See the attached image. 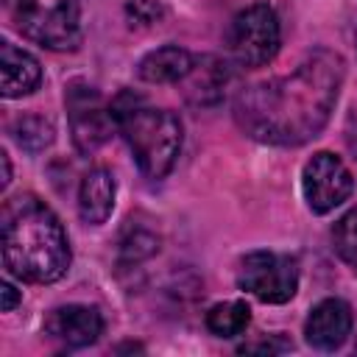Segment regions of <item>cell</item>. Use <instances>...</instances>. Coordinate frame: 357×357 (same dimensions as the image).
Segmentation results:
<instances>
[{
  "label": "cell",
  "instance_id": "1",
  "mask_svg": "<svg viewBox=\"0 0 357 357\" xmlns=\"http://www.w3.org/2000/svg\"><path fill=\"white\" fill-rule=\"evenodd\" d=\"M343 78V56L315 47L293 73L243 89L234 100V120L257 142L304 145L329 123Z\"/></svg>",
  "mask_w": 357,
  "mask_h": 357
},
{
  "label": "cell",
  "instance_id": "2",
  "mask_svg": "<svg viewBox=\"0 0 357 357\" xmlns=\"http://www.w3.org/2000/svg\"><path fill=\"white\" fill-rule=\"evenodd\" d=\"M3 265L33 284L59 282L70 268L67 231L36 195H17L3 206Z\"/></svg>",
  "mask_w": 357,
  "mask_h": 357
},
{
  "label": "cell",
  "instance_id": "3",
  "mask_svg": "<svg viewBox=\"0 0 357 357\" xmlns=\"http://www.w3.org/2000/svg\"><path fill=\"white\" fill-rule=\"evenodd\" d=\"M112 114L139 173L145 178H165L181 151V120L167 109L151 106L134 89H123L112 100Z\"/></svg>",
  "mask_w": 357,
  "mask_h": 357
},
{
  "label": "cell",
  "instance_id": "4",
  "mask_svg": "<svg viewBox=\"0 0 357 357\" xmlns=\"http://www.w3.org/2000/svg\"><path fill=\"white\" fill-rule=\"evenodd\" d=\"M8 22L47 50H75L81 42L78 0H3Z\"/></svg>",
  "mask_w": 357,
  "mask_h": 357
},
{
  "label": "cell",
  "instance_id": "5",
  "mask_svg": "<svg viewBox=\"0 0 357 357\" xmlns=\"http://www.w3.org/2000/svg\"><path fill=\"white\" fill-rule=\"evenodd\" d=\"M279 45H282V25L268 3L245 6L243 11L234 14L226 31V47L231 59L245 70H257L273 61Z\"/></svg>",
  "mask_w": 357,
  "mask_h": 357
},
{
  "label": "cell",
  "instance_id": "6",
  "mask_svg": "<svg viewBox=\"0 0 357 357\" xmlns=\"http://www.w3.org/2000/svg\"><path fill=\"white\" fill-rule=\"evenodd\" d=\"M64 106H67L70 137H73V145L78 153H95L117 128L112 103H106L103 95L86 81L67 84Z\"/></svg>",
  "mask_w": 357,
  "mask_h": 357
},
{
  "label": "cell",
  "instance_id": "7",
  "mask_svg": "<svg viewBox=\"0 0 357 357\" xmlns=\"http://www.w3.org/2000/svg\"><path fill=\"white\" fill-rule=\"evenodd\" d=\"M237 284L265 304H284L298 290V259L276 251H251L240 259Z\"/></svg>",
  "mask_w": 357,
  "mask_h": 357
},
{
  "label": "cell",
  "instance_id": "8",
  "mask_svg": "<svg viewBox=\"0 0 357 357\" xmlns=\"http://www.w3.org/2000/svg\"><path fill=\"white\" fill-rule=\"evenodd\" d=\"M354 178L340 156L332 151H318L312 159H307L301 170V190L304 201L315 215H326L335 206H340L351 195Z\"/></svg>",
  "mask_w": 357,
  "mask_h": 357
},
{
  "label": "cell",
  "instance_id": "9",
  "mask_svg": "<svg viewBox=\"0 0 357 357\" xmlns=\"http://www.w3.org/2000/svg\"><path fill=\"white\" fill-rule=\"evenodd\" d=\"M45 335L64 343L67 349H84L103 335V315L89 304H64L47 312Z\"/></svg>",
  "mask_w": 357,
  "mask_h": 357
},
{
  "label": "cell",
  "instance_id": "10",
  "mask_svg": "<svg viewBox=\"0 0 357 357\" xmlns=\"http://www.w3.org/2000/svg\"><path fill=\"white\" fill-rule=\"evenodd\" d=\"M351 326H354L351 307L343 298H324L310 310L304 321V337L318 351H335L349 340Z\"/></svg>",
  "mask_w": 357,
  "mask_h": 357
},
{
  "label": "cell",
  "instance_id": "11",
  "mask_svg": "<svg viewBox=\"0 0 357 357\" xmlns=\"http://www.w3.org/2000/svg\"><path fill=\"white\" fill-rule=\"evenodd\" d=\"M39 84H42L39 61L28 50L3 39L0 42V92H3V98L31 95L39 89Z\"/></svg>",
  "mask_w": 357,
  "mask_h": 357
},
{
  "label": "cell",
  "instance_id": "12",
  "mask_svg": "<svg viewBox=\"0 0 357 357\" xmlns=\"http://www.w3.org/2000/svg\"><path fill=\"white\" fill-rule=\"evenodd\" d=\"M181 84H184V98L192 106H215L223 100L229 84V67L218 56H195L192 70Z\"/></svg>",
  "mask_w": 357,
  "mask_h": 357
},
{
  "label": "cell",
  "instance_id": "13",
  "mask_svg": "<svg viewBox=\"0 0 357 357\" xmlns=\"http://www.w3.org/2000/svg\"><path fill=\"white\" fill-rule=\"evenodd\" d=\"M114 195H117V184L114 176L106 167H92L78 187V215L84 223L89 226H100L109 220L112 209H114Z\"/></svg>",
  "mask_w": 357,
  "mask_h": 357
},
{
  "label": "cell",
  "instance_id": "14",
  "mask_svg": "<svg viewBox=\"0 0 357 357\" xmlns=\"http://www.w3.org/2000/svg\"><path fill=\"white\" fill-rule=\"evenodd\" d=\"M195 56L178 45H162L142 56L137 75L148 84H181L192 70Z\"/></svg>",
  "mask_w": 357,
  "mask_h": 357
},
{
  "label": "cell",
  "instance_id": "15",
  "mask_svg": "<svg viewBox=\"0 0 357 357\" xmlns=\"http://www.w3.org/2000/svg\"><path fill=\"white\" fill-rule=\"evenodd\" d=\"M248 324H251V310L245 301H223V304L209 307L206 312V329L218 337L243 335Z\"/></svg>",
  "mask_w": 357,
  "mask_h": 357
},
{
  "label": "cell",
  "instance_id": "16",
  "mask_svg": "<svg viewBox=\"0 0 357 357\" xmlns=\"http://www.w3.org/2000/svg\"><path fill=\"white\" fill-rule=\"evenodd\" d=\"M11 137H14V142L22 151L39 153V151H45L53 142V126L45 117H39V114H22V117L14 120Z\"/></svg>",
  "mask_w": 357,
  "mask_h": 357
},
{
  "label": "cell",
  "instance_id": "17",
  "mask_svg": "<svg viewBox=\"0 0 357 357\" xmlns=\"http://www.w3.org/2000/svg\"><path fill=\"white\" fill-rule=\"evenodd\" d=\"M332 245L337 251V257L351 268L357 271V206L349 209L332 229Z\"/></svg>",
  "mask_w": 357,
  "mask_h": 357
},
{
  "label": "cell",
  "instance_id": "18",
  "mask_svg": "<svg viewBox=\"0 0 357 357\" xmlns=\"http://www.w3.org/2000/svg\"><path fill=\"white\" fill-rule=\"evenodd\" d=\"M126 11H128V17L137 20L139 25H153V22L162 17V6H159L156 0H131V3L126 6Z\"/></svg>",
  "mask_w": 357,
  "mask_h": 357
},
{
  "label": "cell",
  "instance_id": "19",
  "mask_svg": "<svg viewBox=\"0 0 357 357\" xmlns=\"http://www.w3.org/2000/svg\"><path fill=\"white\" fill-rule=\"evenodd\" d=\"M290 349V340H284L282 335H273L271 340H259V343H245V346H240V354H251V351H268V354H279V351H287Z\"/></svg>",
  "mask_w": 357,
  "mask_h": 357
},
{
  "label": "cell",
  "instance_id": "20",
  "mask_svg": "<svg viewBox=\"0 0 357 357\" xmlns=\"http://www.w3.org/2000/svg\"><path fill=\"white\" fill-rule=\"evenodd\" d=\"M0 296H3V304H0L3 312H11V310L20 304V298H22L20 290H17L11 282H3V284H0Z\"/></svg>",
  "mask_w": 357,
  "mask_h": 357
},
{
  "label": "cell",
  "instance_id": "21",
  "mask_svg": "<svg viewBox=\"0 0 357 357\" xmlns=\"http://www.w3.org/2000/svg\"><path fill=\"white\" fill-rule=\"evenodd\" d=\"M0 162H3V181H0V187L6 190L8 181H11V162H8V153H0Z\"/></svg>",
  "mask_w": 357,
  "mask_h": 357
},
{
  "label": "cell",
  "instance_id": "22",
  "mask_svg": "<svg viewBox=\"0 0 357 357\" xmlns=\"http://www.w3.org/2000/svg\"><path fill=\"white\" fill-rule=\"evenodd\" d=\"M349 148H351V151L357 153V126H354V128L349 131Z\"/></svg>",
  "mask_w": 357,
  "mask_h": 357
}]
</instances>
